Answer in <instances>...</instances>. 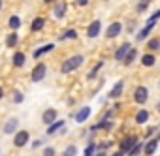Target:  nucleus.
<instances>
[{
  "label": "nucleus",
  "instance_id": "obj_1",
  "mask_svg": "<svg viewBox=\"0 0 160 156\" xmlns=\"http://www.w3.org/2000/svg\"><path fill=\"white\" fill-rule=\"evenodd\" d=\"M85 62V56L83 55H72V56H68L64 62H62V66H60V71L62 73H70V71H75L79 66H81Z\"/></svg>",
  "mask_w": 160,
  "mask_h": 156
},
{
  "label": "nucleus",
  "instance_id": "obj_2",
  "mask_svg": "<svg viewBox=\"0 0 160 156\" xmlns=\"http://www.w3.org/2000/svg\"><path fill=\"white\" fill-rule=\"evenodd\" d=\"M45 73H47V66L43 64V62H38L34 68H32V73H30V79L34 81V83H40L43 77H45Z\"/></svg>",
  "mask_w": 160,
  "mask_h": 156
},
{
  "label": "nucleus",
  "instance_id": "obj_3",
  "mask_svg": "<svg viewBox=\"0 0 160 156\" xmlns=\"http://www.w3.org/2000/svg\"><path fill=\"white\" fill-rule=\"evenodd\" d=\"M28 141H30V134H28V130H17V132L13 134V145H15L17 149L25 147Z\"/></svg>",
  "mask_w": 160,
  "mask_h": 156
},
{
  "label": "nucleus",
  "instance_id": "obj_4",
  "mask_svg": "<svg viewBox=\"0 0 160 156\" xmlns=\"http://www.w3.org/2000/svg\"><path fill=\"white\" fill-rule=\"evenodd\" d=\"M147 100H149V89H147L145 85L136 87V90H134V102L139 104V105H143Z\"/></svg>",
  "mask_w": 160,
  "mask_h": 156
},
{
  "label": "nucleus",
  "instance_id": "obj_5",
  "mask_svg": "<svg viewBox=\"0 0 160 156\" xmlns=\"http://www.w3.org/2000/svg\"><path fill=\"white\" fill-rule=\"evenodd\" d=\"M154 25H156V21H152V19H147V23H145V27L136 34V40H139V41H143V40H147L149 38V34H151V30L154 28Z\"/></svg>",
  "mask_w": 160,
  "mask_h": 156
},
{
  "label": "nucleus",
  "instance_id": "obj_6",
  "mask_svg": "<svg viewBox=\"0 0 160 156\" xmlns=\"http://www.w3.org/2000/svg\"><path fill=\"white\" fill-rule=\"evenodd\" d=\"M121 32H122V23L115 21V23H111V25L108 27V30H106V38H108V40H113V38H117Z\"/></svg>",
  "mask_w": 160,
  "mask_h": 156
},
{
  "label": "nucleus",
  "instance_id": "obj_7",
  "mask_svg": "<svg viewBox=\"0 0 160 156\" xmlns=\"http://www.w3.org/2000/svg\"><path fill=\"white\" fill-rule=\"evenodd\" d=\"M91 113H92V109L89 107V105H85V107H81L75 115H73V119H75V122H79V124H83L89 117H91Z\"/></svg>",
  "mask_w": 160,
  "mask_h": 156
},
{
  "label": "nucleus",
  "instance_id": "obj_8",
  "mask_svg": "<svg viewBox=\"0 0 160 156\" xmlns=\"http://www.w3.org/2000/svg\"><path fill=\"white\" fill-rule=\"evenodd\" d=\"M66 10H68V2H57L53 4V15L57 17V19H62L64 15H66Z\"/></svg>",
  "mask_w": 160,
  "mask_h": 156
},
{
  "label": "nucleus",
  "instance_id": "obj_9",
  "mask_svg": "<svg viewBox=\"0 0 160 156\" xmlns=\"http://www.w3.org/2000/svg\"><path fill=\"white\" fill-rule=\"evenodd\" d=\"M100 32H102V23H100V21H92V23L89 25V28H87V36H89L91 40L98 38Z\"/></svg>",
  "mask_w": 160,
  "mask_h": 156
},
{
  "label": "nucleus",
  "instance_id": "obj_10",
  "mask_svg": "<svg viewBox=\"0 0 160 156\" xmlns=\"http://www.w3.org/2000/svg\"><path fill=\"white\" fill-rule=\"evenodd\" d=\"M130 47H132V45H130L128 41H124V43H121V45L117 47V51H115V60H117V62H122V60H124V56L128 55V51H130Z\"/></svg>",
  "mask_w": 160,
  "mask_h": 156
},
{
  "label": "nucleus",
  "instance_id": "obj_11",
  "mask_svg": "<svg viewBox=\"0 0 160 156\" xmlns=\"http://www.w3.org/2000/svg\"><path fill=\"white\" fill-rule=\"evenodd\" d=\"M17 130H19V119H17V117L8 119L6 124H4V134H6V135H8V134H15Z\"/></svg>",
  "mask_w": 160,
  "mask_h": 156
},
{
  "label": "nucleus",
  "instance_id": "obj_12",
  "mask_svg": "<svg viewBox=\"0 0 160 156\" xmlns=\"http://www.w3.org/2000/svg\"><path fill=\"white\" fill-rule=\"evenodd\" d=\"M138 141H139V139H138L136 135H128V137H124V139L121 141V147H119V149H121L124 154H128V150H130V149H132Z\"/></svg>",
  "mask_w": 160,
  "mask_h": 156
},
{
  "label": "nucleus",
  "instance_id": "obj_13",
  "mask_svg": "<svg viewBox=\"0 0 160 156\" xmlns=\"http://www.w3.org/2000/svg\"><path fill=\"white\" fill-rule=\"evenodd\" d=\"M122 90H124V81L121 79V81H117V83L113 85V89L109 90V94H108V96H109L111 100H117V98H121V96H122Z\"/></svg>",
  "mask_w": 160,
  "mask_h": 156
},
{
  "label": "nucleus",
  "instance_id": "obj_14",
  "mask_svg": "<svg viewBox=\"0 0 160 156\" xmlns=\"http://www.w3.org/2000/svg\"><path fill=\"white\" fill-rule=\"evenodd\" d=\"M57 115H58V113H57V109L49 107V109H45V111H43V115H42V122L49 126L51 122H55V120H57Z\"/></svg>",
  "mask_w": 160,
  "mask_h": 156
},
{
  "label": "nucleus",
  "instance_id": "obj_15",
  "mask_svg": "<svg viewBox=\"0 0 160 156\" xmlns=\"http://www.w3.org/2000/svg\"><path fill=\"white\" fill-rule=\"evenodd\" d=\"M53 49H55V43H45V45H42V47H38V49H36V51L32 53V56H34V58L38 60L40 56H43L45 53H51Z\"/></svg>",
  "mask_w": 160,
  "mask_h": 156
},
{
  "label": "nucleus",
  "instance_id": "obj_16",
  "mask_svg": "<svg viewBox=\"0 0 160 156\" xmlns=\"http://www.w3.org/2000/svg\"><path fill=\"white\" fill-rule=\"evenodd\" d=\"M113 130V120L111 119H104V120H100V122H96L92 128H91V132H98V130Z\"/></svg>",
  "mask_w": 160,
  "mask_h": 156
},
{
  "label": "nucleus",
  "instance_id": "obj_17",
  "mask_svg": "<svg viewBox=\"0 0 160 156\" xmlns=\"http://www.w3.org/2000/svg\"><path fill=\"white\" fill-rule=\"evenodd\" d=\"M158 143H160V139H158L156 135H154L151 141H147V143H145V154H147V156H152L154 150H156V147H158Z\"/></svg>",
  "mask_w": 160,
  "mask_h": 156
},
{
  "label": "nucleus",
  "instance_id": "obj_18",
  "mask_svg": "<svg viewBox=\"0 0 160 156\" xmlns=\"http://www.w3.org/2000/svg\"><path fill=\"white\" fill-rule=\"evenodd\" d=\"M60 128H64V120H55V122H51V124L47 126L45 134H47V135H53V134H55V132H58Z\"/></svg>",
  "mask_w": 160,
  "mask_h": 156
},
{
  "label": "nucleus",
  "instance_id": "obj_19",
  "mask_svg": "<svg viewBox=\"0 0 160 156\" xmlns=\"http://www.w3.org/2000/svg\"><path fill=\"white\" fill-rule=\"evenodd\" d=\"M25 62H27V56H25L21 51L13 53V66H15V68H23V66H25Z\"/></svg>",
  "mask_w": 160,
  "mask_h": 156
},
{
  "label": "nucleus",
  "instance_id": "obj_20",
  "mask_svg": "<svg viewBox=\"0 0 160 156\" xmlns=\"http://www.w3.org/2000/svg\"><path fill=\"white\" fill-rule=\"evenodd\" d=\"M154 62H156V56H154L152 53H145V55H141V64H143V66L151 68V66H154Z\"/></svg>",
  "mask_w": 160,
  "mask_h": 156
},
{
  "label": "nucleus",
  "instance_id": "obj_21",
  "mask_svg": "<svg viewBox=\"0 0 160 156\" xmlns=\"http://www.w3.org/2000/svg\"><path fill=\"white\" fill-rule=\"evenodd\" d=\"M43 27H45V19H43V17H36V19H32L30 30L38 32V30H43Z\"/></svg>",
  "mask_w": 160,
  "mask_h": 156
},
{
  "label": "nucleus",
  "instance_id": "obj_22",
  "mask_svg": "<svg viewBox=\"0 0 160 156\" xmlns=\"http://www.w3.org/2000/svg\"><path fill=\"white\" fill-rule=\"evenodd\" d=\"M149 120V111L147 109H139L138 113H136V122L138 124H145Z\"/></svg>",
  "mask_w": 160,
  "mask_h": 156
},
{
  "label": "nucleus",
  "instance_id": "obj_23",
  "mask_svg": "<svg viewBox=\"0 0 160 156\" xmlns=\"http://www.w3.org/2000/svg\"><path fill=\"white\" fill-rule=\"evenodd\" d=\"M19 43V36H17V32L13 30L12 34H8V38H6V47H15Z\"/></svg>",
  "mask_w": 160,
  "mask_h": 156
},
{
  "label": "nucleus",
  "instance_id": "obj_24",
  "mask_svg": "<svg viewBox=\"0 0 160 156\" xmlns=\"http://www.w3.org/2000/svg\"><path fill=\"white\" fill-rule=\"evenodd\" d=\"M136 56H138V49H134V47H130V51H128V55L124 56V60H122V62H124L126 66H130V64H132V62L136 60Z\"/></svg>",
  "mask_w": 160,
  "mask_h": 156
},
{
  "label": "nucleus",
  "instance_id": "obj_25",
  "mask_svg": "<svg viewBox=\"0 0 160 156\" xmlns=\"http://www.w3.org/2000/svg\"><path fill=\"white\" fill-rule=\"evenodd\" d=\"M143 149H145V143H143V141H138V143H136V145L128 150V156H138Z\"/></svg>",
  "mask_w": 160,
  "mask_h": 156
},
{
  "label": "nucleus",
  "instance_id": "obj_26",
  "mask_svg": "<svg viewBox=\"0 0 160 156\" xmlns=\"http://www.w3.org/2000/svg\"><path fill=\"white\" fill-rule=\"evenodd\" d=\"M8 27H10L12 30H17V28L21 27V19H19V15H12L10 21H8Z\"/></svg>",
  "mask_w": 160,
  "mask_h": 156
},
{
  "label": "nucleus",
  "instance_id": "obj_27",
  "mask_svg": "<svg viewBox=\"0 0 160 156\" xmlns=\"http://www.w3.org/2000/svg\"><path fill=\"white\" fill-rule=\"evenodd\" d=\"M75 38H77V32H75L73 28L64 30V32H62V36H60V40H62V41H66V40H75Z\"/></svg>",
  "mask_w": 160,
  "mask_h": 156
},
{
  "label": "nucleus",
  "instance_id": "obj_28",
  "mask_svg": "<svg viewBox=\"0 0 160 156\" xmlns=\"http://www.w3.org/2000/svg\"><path fill=\"white\" fill-rule=\"evenodd\" d=\"M152 2V0H139V2H138V6H136V12L138 13H143L147 8H149V4Z\"/></svg>",
  "mask_w": 160,
  "mask_h": 156
},
{
  "label": "nucleus",
  "instance_id": "obj_29",
  "mask_svg": "<svg viewBox=\"0 0 160 156\" xmlns=\"http://www.w3.org/2000/svg\"><path fill=\"white\" fill-rule=\"evenodd\" d=\"M102 66H104V62H98V64H94V66H92V70H91V71H89V75H87L89 79H94L96 73L100 71V68H102Z\"/></svg>",
  "mask_w": 160,
  "mask_h": 156
},
{
  "label": "nucleus",
  "instance_id": "obj_30",
  "mask_svg": "<svg viewBox=\"0 0 160 156\" xmlns=\"http://www.w3.org/2000/svg\"><path fill=\"white\" fill-rule=\"evenodd\" d=\"M25 102V94L21 90H13V104H23Z\"/></svg>",
  "mask_w": 160,
  "mask_h": 156
},
{
  "label": "nucleus",
  "instance_id": "obj_31",
  "mask_svg": "<svg viewBox=\"0 0 160 156\" xmlns=\"http://www.w3.org/2000/svg\"><path fill=\"white\" fill-rule=\"evenodd\" d=\"M149 49L151 51H156V49H160V38H152V40H149Z\"/></svg>",
  "mask_w": 160,
  "mask_h": 156
},
{
  "label": "nucleus",
  "instance_id": "obj_32",
  "mask_svg": "<svg viewBox=\"0 0 160 156\" xmlns=\"http://www.w3.org/2000/svg\"><path fill=\"white\" fill-rule=\"evenodd\" d=\"M62 156H77V147L75 145H70L68 149H64Z\"/></svg>",
  "mask_w": 160,
  "mask_h": 156
},
{
  "label": "nucleus",
  "instance_id": "obj_33",
  "mask_svg": "<svg viewBox=\"0 0 160 156\" xmlns=\"http://www.w3.org/2000/svg\"><path fill=\"white\" fill-rule=\"evenodd\" d=\"M43 156H57V152H55L53 147H45L43 149Z\"/></svg>",
  "mask_w": 160,
  "mask_h": 156
},
{
  "label": "nucleus",
  "instance_id": "obj_34",
  "mask_svg": "<svg viewBox=\"0 0 160 156\" xmlns=\"http://www.w3.org/2000/svg\"><path fill=\"white\" fill-rule=\"evenodd\" d=\"M111 145H113V143H111V141H102V143H100V145H98V150H106V149H109V147H111Z\"/></svg>",
  "mask_w": 160,
  "mask_h": 156
},
{
  "label": "nucleus",
  "instance_id": "obj_35",
  "mask_svg": "<svg viewBox=\"0 0 160 156\" xmlns=\"http://www.w3.org/2000/svg\"><path fill=\"white\" fill-rule=\"evenodd\" d=\"M75 4H77L79 8H85V6L89 4V0H75Z\"/></svg>",
  "mask_w": 160,
  "mask_h": 156
},
{
  "label": "nucleus",
  "instance_id": "obj_36",
  "mask_svg": "<svg viewBox=\"0 0 160 156\" xmlns=\"http://www.w3.org/2000/svg\"><path fill=\"white\" fill-rule=\"evenodd\" d=\"M149 19H152V21H158V19H160V10H156V12H154V13H152Z\"/></svg>",
  "mask_w": 160,
  "mask_h": 156
},
{
  "label": "nucleus",
  "instance_id": "obj_37",
  "mask_svg": "<svg viewBox=\"0 0 160 156\" xmlns=\"http://www.w3.org/2000/svg\"><path fill=\"white\" fill-rule=\"evenodd\" d=\"M40 145H42V139H34V141H32V147H34V149H38Z\"/></svg>",
  "mask_w": 160,
  "mask_h": 156
},
{
  "label": "nucleus",
  "instance_id": "obj_38",
  "mask_svg": "<svg viewBox=\"0 0 160 156\" xmlns=\"http://www.w3.org/2000/svg\"><path fill=\"white\" fill-rule=\"evenodd\" d=\"M92 156H106V152H104V150H96Z\"/></svg>",
  "mask_w": 160,
  "mask_h": 156
},
{
  "label": "nucleus",
  "instance_id": "obj_39",
  "mask_svg": "<svg viewBox=\"0 0 160 156\" xmlns=\"http://www.w3.org/2000/svg\"><path fill=\"white\" fill-rule=\"evenodd\" d=\"M111 156H124V152H122V150H121V149H119V150H117V152H113V154H111Z\"/></svg>",
  "mask_w": 160,
  "mask_h": 156
},
{
  "label": "nucleus",
  "instance_id": "obj_40",
  "mask_svg": "<svg viewBox=\"0 0 160 156\" xmlns=\"http://www.w3.org/2000/svg\"><path fill=\"white\" fill-rule=\"evenodd\" d=\"M154 130H156V128H147V135H152V134H154Z\"/></svg>",
  "mask_w": 160,
  "mask_h": 156
},
{
  "label": "nucleus",
  "instance_id": "obj_41",
  "mask_svg": "<svg viewBox=\"0 0 160 156\" xmlns=\"http://www.w3.org/2000/svg\"><path fill=\"white\" fill-rule=\"evenodd\" d=\"M2 98H4V89L0 87V100H2Z\"/></svg>",
  "mask_w": 160,
  "mask_h": 156
},
{
  "label": "nucleus",
  "instance_id": "obj_42",
  "mask_svg": "<svg viewBox=\"0 0 160 156\" xmlns=\"http://www.w3.org/2000/svg\"><path fill=\"white\" fill-rule=\"evenodd\" d=\"M43 2L45 4H51V2H57V0H43Z\"/></svg>",
  "mask_w": 160,
  "mask_h": 156
},
{
  "label": "nucleus",
  "instance_id": "obj_43",
  "mask_svg": "<svg viewBox=\"0 0 160 156\" xmlns=\"http://www.w3.org/2000/svg\"><path fill=\"white\" fill-rule=\"evenodd\" d=\"M156 111H158V113H160V102H158V104H156Z\"/></svg>",
  "mask_w": 160,
  "mask_h": 156
},
{
  "label": "nucleus",
  "instance_id": "obj_44",
  "mask_svg": "<svg viewBox=\"0 0 160 156\" xmlns=\"http://www.w3.org/2000/svg\"><path fill=\"white\" fill-rule=\"evenodd\" d=\"M0 10H2V0H0Z\"/></svg>",
  "mask_w": 160,
  "mask_h": 156
}]
</instances>
